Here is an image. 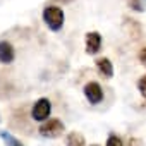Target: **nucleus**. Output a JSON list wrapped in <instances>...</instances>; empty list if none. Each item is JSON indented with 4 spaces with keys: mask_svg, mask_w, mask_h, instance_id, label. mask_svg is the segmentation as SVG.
Instances as JSON below:
<instances>
[{
    "mask_svg": "<svg viewBox=\"0 0 146 146\" xmlns=\"http://www.w3.org/2000/svg\"><path fill=\"white\" fill-rule=\"evenodd\" d=\"M50 115H52V100L48 96H41L31 105V110H29V120L31 122L41 125L43 122L52 119Z\"/></svg>",
    "mask_w": 146,
    "mask_h": 146,
    "instance_id": "f257e3e1",
    "label": "nucleus"
},
{
    "mask_svg": "<svg viewBox=\"0 0 146 146\" xmlns=\"http://www.w3.org/2000/svg\"><path fill=\"white\" fill-rule=\"evenodd\" d=\"M38 134L41 136V137H46V139H57V137H60L62 134H64V131H65V124L60 120V119H57V117H52V119H48L46 122H43L41 125H38Z\"/></svg>",
    "mask_w": 146,
    "mask_h": 146,
    "instance_id": "f03ea898",
    "label": "nucleus"
},
{
    "mask_svg": "<svg viewBox=\"0 0 146 146\" xmlns=\"http://www.w3.org/2000/svg\"><path fill=\"white\" fill-rule=\"evenodd\" d=\"M43 21L50 31H60L64 26V11L57 5H48L43 9Z\"/></svg>",
    "mask_w": 146,
    "mask_h": 146,
    "instance_id": "7ed1b4c3",
    "label": "nucleus"
},
{
    "mask_svg": "<svg viewBox=\"0 0 146 146\" xmlns=\"http://www.w3.org/2000/svg\"><path fill=\"white\" fill-rule=\"evenodd\" d=\"M83 93H84V98L90 105H100L105 98V93H103V88L100 86V83L96 81H90L84 84L83 88Z\"/></svg>",
    "mask_w": 146,
    "mask_h": 146,
    "instance_id": "20e7f679",
    "label": "nucleus"
},
{
    "mask_svg": "<svg viewBox=\"0 0 146 146\" xmlns=\"http://www.w3.org/2000/svg\"><path fill=\"white\" fill-rule=\"evenodd\" d=\"M16 60V48L9 40H0V64L11 65Z\"/></svg>",
    "mask_w": 146,
    "mask_h": 146,
    "instance_id": "39448f33",
    "label": "nucleus"
},
{
    "mask_svg": "<svg viewBox=\"0 0 146 146\" xmlns=\"http://www.w3.org/2000/svg\"><path fill=\"white\" fill-rule=\"evenodd\" d=\"M84 45H86V53L88 55H96L102 48V35L98 31H90L86 33L84 38Z\"/></svg>",
    "mask_w": 146,
    "mask_h": 146,
    "instance_id": "423d86ee",
    "label": "nucleus"
},
{
    "mask_svg": "<svg viewBox=\"0 0 146 146\" xmlns=\"http://www.w3.org/2000/svg\"><path fill=\"white\" fill-rule=\"evenodd\" d=\"M95 65H96V70H98V74H100L102 78H105V79H110V78L113 76V65H112L110 58H107V57L96 58Z\"/></svg>",
    "mask_w": 146,
    "mask_h": 146,
    "instance_id": "0eeeda50",
    "label": "nucleus"
},
{
    "mask_svg": "<svg viewBox=\"0 0 146 146\" xmlns=\"http://www.w3.org/2000/svg\"><path fill=\"white\" fill-rule=\"evenodd\" d=\"M65 146H86V139L81 132L72 131L65 136Z\"/></svg>",
    "mask_w": 146,
    "mask_h": 146,
    "instance_id": "6e6552de",
    "label": "nucleus"
},
{
    "mask_svg": "<svg viewBox=\"0 0 146 146\" xmlns=\"http://www.w3.org/2000/svg\"><path fill=\"white\" fill-rule=\"evenodd\" d=\"M0 137L5 141V144H7V146H23L19 139H16L14 136H11V134H9V132H5V131L0 132Z\"/></svg>",
    "mask_w": 146,
    "mask_h": 146,
    "instance_id": "1a4fd4ad",
    "label": "nucleus"
},
{
    "mask_svg": "<svg viewBox=\"0 0 146 146\" xmlns=\"http://www.w3.org/2000/svg\"><path fill=\"white\" fill-rule=\"evenodd\" d=\"M105 146H125V144H124V141H122V137H120V136H117V134L110 132V134H108V137H107Z\"/></svg>",
    "mask_w": 146,
    "mask_h": 146,
    "instance_id": "9d476101",
    "label": "nucleus"
},
{
    "mask_svg": "<svg viewBox=\"0 0 146 146\" xmlns=\"http://www.w3.org/2000/svg\"><path fill=\"white\" fill-rule=\"evenodd\" d=\"M136 86H137V91H139V95H141V96H143V100L146 102V74H144V76H141V78L137 79Z\"/></svg>",
    "mask_w": 146,
    "mask_h": 146,
    "instance_id": "9b49d317",
    "label": "nucleus"
},
{
    "mask_svg": "<svg viewBox=\"0 0 146 146\" xmlns=\"http://www.w3.org/2000/svg\"><path fill=\"white\" fill-rule=\"evenodd\" d=\"M129 5H131V9H134L136 12H144V11H146V0H131Z\"/></svg>",
    "mask_w": 146,
    "mask_h": 146,
    "instance_id": "f8f14e48",
    "label": "nucleus"
},
{
    "mask_svg": "<svg viewBox=\"0 0 146 146\" xmlns=\"http://www.w3.org/2000/svg\"><path fill=\"white\" fill-rule=\"evenodd\" d=\"M137 58H139V62H141V64L146 67V45H144V46L139 50V53H137Z\"/></svg>",
    "mask_w": 146,
    "mask_h": 146,
    "instance_id": "ddd939ff",
    "label": "nucleus"
},
{
    "mask_svg": "<svg viewBox=\"0 0 146 146\" xmlns=\"http://www.w3.org/2000/svg\"><path fill=\"white\" fill-rule=\"evenodd\" d=\"M55 2H60V4H70L72 0H55Z\"/></svg>",
    "mask_w": 146,
    "mask_h": 146,
    "instance_id": "4468645a",
    "label": "nucleus"
},
{
    "mask_svg": "<svg viewBox=\"0 0 146 146\" xmlns=\"http://www.w3.org/2000/svg\"><path fill=\"white\" fill-rule=\"evenodd\" d=\"M91 146H98V144H91Z\"/></svg>",
    "mask_w": 146,
    "mask_h": 146,
    "instance_id": "2eb2a0df",
    "label": "nucleus"
}]
</instances>
